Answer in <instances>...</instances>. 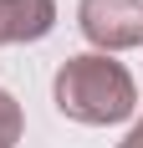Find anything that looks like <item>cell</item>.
Segmentation results:
<instances>
[{"label": "cell", "instance_id": "obj_2", "mask_svg": "<svg viewBox=\"0 0 143 148\" xmlns=\"http://www.w3.org/2000/svg\"><path fill=\"white\" fill-rule=\"evenodd\" d=\"M77 26L102 56L143 46V0H82L77 5Z\"/></svg>", "mask_w": 143, "mask_h": 148}, {"label": "cell", "instance_id": "obj_3", "mask_svg": "<svg viewBox=\"0 0 143 148\" xmlns=\"http://www.w3.org/2000/svg\"><path fill=\"white\" fill-rule=\"evenodd\" d=\"M56 26V0H0V46L41 41Z\"/></svg>", "mask_w": 143, "mask_h": 148}, {"label": "cell", "instance_id": "obj_5", "mask_svg": "<svg viewBox=\"0 0 143 148\" xmlns=\"http://www.w3.org/2000/svg\"><path fill=\"white\" fill-rule=\"evenodd\" d=\"M118 148H143V118H138V123H133V133H128V138H123V143H118Z\"/></svg>", "mask_w": 143, "mask_h": 148}, {"label": "cell", "instance_id": "obj_4", "mask_svg": "<svg viewBox=\"0 0 143 148\" xmlns=\"http://www.w3.org/2000/svg\"><path fill=\"white\" fill-rule=\"evenodd\" d=\"M21 143V102L10 92H0V148H15Z\"/></svg>", "mask_w": 143, "mask_h": 148}, {"label": "cell", "instance_id": "obj_1", "mask_svg": "<svg viewBox=\"0 0 143 148\" xmlns=\"http://www.w3.org/2000/svg\"><path fill=\"white\" fill-rule=\"evenodd\" d=\"M51 97H56V112L72 123H87V128H107V123H123L138 112V87H133V72L123 61L102 56V51H82V56L61 61L56 82H51Z\"/></svg>", "mask_w": 143, "mask_h": 148}]
</instances>
